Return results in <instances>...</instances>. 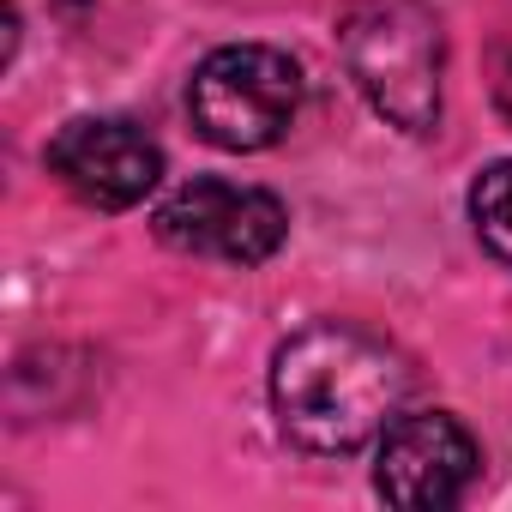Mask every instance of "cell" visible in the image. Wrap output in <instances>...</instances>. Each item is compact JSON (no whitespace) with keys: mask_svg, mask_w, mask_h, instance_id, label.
Returning a JSON list of instances; mask_svg holds the SVG:
<instances>
[{"mask_svg":"<svg viewBox=\"0 0 512 512\" xmlns=\"http://www.w3.org/2000/svg\"><path fill=\"white\" fill-rule=\"evenodd\" d=\"M410 398V362L344 320L296 332L272 362V410L302 452L344 458L380 440Z\"/></svg>","mask_w":512,"mask_h":512,"instance_id":"1","label":"cell"},{"mask_svg":"<svg viewBox=\"0 0 512 512\" xmlns=\"http://www.w3.org/2000/svg\"><path fill=\"white\" fill-rule=\"evenodd\" d=\"M338 49L356 91L404 133H428L440 115L446 37L428 0H350L338 19Z\"/></svg>","mask_w":512,"mask_h":512,"instance_id":"2","label":"cell"},{"mask_svg":"<svg viewBox=\"0 0 512 512\" xmlns=\"http://www.w3.org/2000/svg\"><path fill=\"white\" fill-rule=\"evenodd\" d=\"M302 67L272 43H229L199 61L187 85V115L217 151H266L296 127Z\"/></svg>","mask_w":512,"mask_h":512,"instance_id":"3","label":"cell"},{"mask_svg":"<svg viewBox=\"0 0 512 512\" xmlns=\"http://www.w3.org/2000/svg\"><path fill=\"white\" fill-rule=\"evenodd\" d=\"M157 235L181 253L223 266H260L284 247L290 211L278 193L247 181H187L157 205Z\"/></svg>","mask_w":512,"mask_h":512,"instance_id":"4","label":"cell"},{"mask_svg":"<svg viewBox=\"0 0 512 512\" xmlns=\"http://www.w3.org/2000/svg\"><path fill=\"white\" fill-rule=\"evenodd\" d=\"M476 470H482V452H476V440H470V428L458 416L410 410L380 434L374 488L404 512H440V506L464 500Z\"/></svg>","mask_w":512,"mask_h":512,"instance_id":"5","label":"cell"},{"mask_svg":"<svg viewBox=\"0 0 512 512\" xmlns=\"http://www.w3.org/2000/svg\"><path fill=\"white\" fill-rule=\"evenodd\" d=\"M49 169L97 211H127L163 181V151L145 127L115 115H79L55 133Z\"/></svg>","mask_w":512,"mask_h":512,"instance_id":"6","label":"cell"},{"mask_svg":"<svg viewBox=\"0 0 512 512\" xmlns=\"http://www.w3.org/2000/svg\"><path fill=\"white\" fill-rule=\"evenodd\" d=\"M470 217H476L482 247L494 253L500 266H512V163H494V169L476 175V187H470Z\"/></svg>","mask_w":512,"mask_h":512,"instance_id":"7","label":"cell"},{"mask_svg":"<svg viewBox=\"0 0 512 512\" xmlns=\"http://www.w3.org/2000/svg\"><path fill=\"white\" fill-rule=\"evenodd\" d=\"M494 103H500V115H506V127H512V61L500 67V85H494Z\"/></svg>","mask_w":512,"mask_h":512,"instance_id":"8","label":"cell"}]
</instances>
